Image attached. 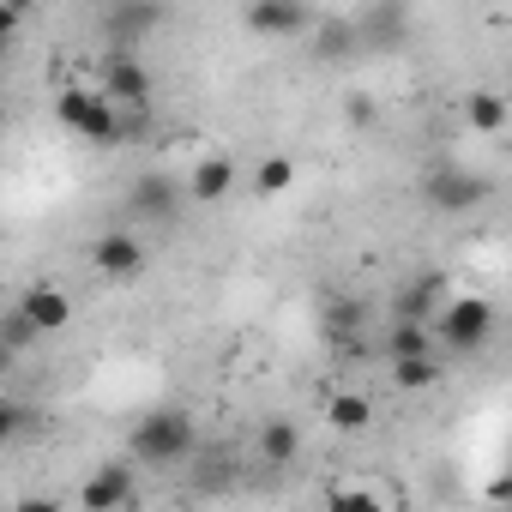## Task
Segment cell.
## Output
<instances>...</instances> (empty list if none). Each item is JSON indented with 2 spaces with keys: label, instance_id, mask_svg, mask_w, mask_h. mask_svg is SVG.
I'll use <instances>...</instances> for the list:
<instances>
[{
  "label": "cell",
  "instance_id": "28",
  "mask_svg": "<svg viewBox=\"0 0 512 512\" xmlns=\"http://www.w3.org/2000/svg\"><path fill=\"white\" fill-rule=\"evenodd\" d=\"M488 500H512V476H506V470H500V476L488 482Z\"/></svg>",
  "mask_w": 512,
  "mask_h": 512
},
{
  "label": "cell",
  "instance_id": "5",
  "mask_svg": "<svg viewBox=\"0 0 512 512\" xmlns=\"http://www.w3.org/2000/svg\"><path fill=\"white\" fill-rule=\"evenodd\" d=\"M133 488H139V464L133 458H109V464H97L79 482V506L85 512H121L133 500Z\"/></svg>",
  "mask_w": 512,
  "mask_h": 512
},
{
  "label": "cell",
  "instance_id": "12",
  "mask_svg": "<svg viewBox=\"0 0 512 512\" xmlns=\"http://www.w3.org/2000/svg\"><path fill=\"white\" fill-rule=\"evenodd\" d=\"M19 308L31 314V326H37L43 338L67 332V320H73V302H67V290H55V284H31V290L19 296Z\"/></svg>",
  "mask_w": 512,
  "mask_h": 512
},
{
  "label": "cell",
  "instance_id": "4",
  "mask_svg": "<svg viewBox=\"0 0 512 512\" xmlns=\"http://www.w3.org/2000/svg\"><path fill=\"white\" fill-rule=\"evenodd\" d=\"M97 91H103L115 109H151V67H145L139 55L103 49V67H97Z\"/></svg>",
  "mask_w": 512,
  "mask_h": 512
},
{
  "label": "cell",
  "instance_id": "23",
  "mask_svg": "<svg viewBox=\"0 0 512 512\" xmlns=\"http://www.w3.org/2000/svg\"><path fill=\"white\" fill-rule=\"evenodd\" d=\"M25 428H31V416H25V404L7 392V398H0V440H25Z\"/></svg>",
  "mask_w": 512,
  "mask_h": 512
},
{
  "label": "cell",
  "instance_id": "7",
  "mask_svg": "<svg viewBox=\"0 0 512 512\" xmlns=\"http://www.w3.org/2000/svg\"><path fill=\"white\" fill-rule=\"evenodd\" d=\"M145 235H133V229H109V235H97V247H91V266H97V278H139L145 272Z\"/></svg>",
  "mask_w": 512,
  "mask_h": 512
},
{
  "label": "cell",
  "instance_id": "6",
  "mask_svg": "<svg viewBox=\"0 0 512 512\" xmlns=\"http://www.w3.org/2000/svg\"><path fill=\"white\" fill-rule=\"evenodd\" d=\"M488 193V181L476 175V169H458V163H440L428 181H422V199L434 205V211H446V217H458V211H470L476 199Z\"/></svg>",
  "mask_w": 512,
  "mask_h": 512
},
{
  "label": "cell",
  "instance_id": "14",
  "mask_svg": "<svg viewBox=\"0 0 512 512\" xmlns=\"http://www.w3.org/2000/svg\"><path fill=\"white\" fill-rule=\"evenodd\" d=\"M416 356H434V326L392 320V332H386V362H416Z\"/></svg>",
  "mask_w": 512,
  "mask_h": 512
},
{
  "label": "cell",
  "instance_id": "22",
  "mask_svg": "<svg viewBox=\"0 0 512 512\" xmlns=\"http://www.w3.org/2000/svg\"><path fill=\"white\" fill-rule=\"evenodd\" d=\"M326 512H386V500H380V494H368V488H332Z\"/></svg>",
  "mask_w": 512,
  "mask_h": 512
},
{
  "label": "cell",
  "instance_id": "17",
  "mask_svg": "<svg viewBox=\"0 0 512 512\" xmlns=\"http://www.w3.org/2000/svg\"><path fill=\"white\" fill-rule=\"evenodd\" d=\"M326 422H332L338 434H362V428L374 422V404H368L362 392H332V404H326Z\"/></svg>",
  "mask_w": 512,
  "mask_h": 512
},
{
  "label": "cell",
  "instance_id": "3",
  "mask_svg": "<svg viewBox=\"0 0 512 512\" xmlns=\"http://www.w3.org/2000/svg\"><path fill=\"white\" fill-rule=\"evenodd\" d=\"M488 338H494V302H482V296H452L434 320V344H446L458 356L482 350Z\"/></svg>",
  "mask_w": 512,
  "mask_h": 512
},
{
  "label": "cell",
  "instance_id": "15",
  "mask_svg": "<svg viewBox=\"0 0 512 512\" xmlns=\"http://www.w3.org/2000/svg\"><path fill=\"white\" fill-rule=\"evenodd\" d=\"M260 452H266V464H296V452H302V434H296V422H284V416H272V422H260Z\"/></svg>",
  "mask_w": 512,
  "mask_h": 512
},
{
  "label": "cell",
  "instance_id": "24",
  "mask_svg": "<svg viewBox=\"0 0 512 512\" xmlns=\"http://www.w3.org/2000/svg\"><path fill=\"white\" fill-rule=\"evenodd\" d=\"M374 115H380V109H374L368 91H350V97H344V121H350V127H374Z\"/></svg>",
  "mask_w": 512,
  "mask_h": 512
},
{
  "label": "cell",
  "instance_id": "25",
  "mask_svg": "<svg viewBox=\"0 0 512 512\" xmlns=\"http://www.w3.org/2000/svg\"><path fill=\"white\" fill-rule=\"evenodd\" d=\"M356 326H362V308H356V302L332 308V332H338V338H356Z\"/></svg>",
  "mask_w": 512,
  "mask_h": 512
},
{
  "label": "cell",
  "instance_id": "8",
  "mask_svg": "<svg viewBox=\"0 0 512 512\" xmlns=\"http://www.w3.org/2000/svg\"><path fill=\"white\" fill-rule=\"evenodd\" d=\"M446 290H452V284H446V272H416V278L398 290L392 314H398V320H410V326H434V320H440V308L452 302Z\"/></svg>",
  "mask_w": 512,
  "mask_h": 512
},
{
  "label": "cell",
  "instance_id": "21",
  "mask_svg": "<svg viewBox=\"0 0 512 512\" xmlns=\"http://www.w3.org/2000/svg\"><path fill=\"white\" fill-rule=\"evenodd\" d=\"M392 386H398V392H428V386H440V356L392 362Z\"/></svg>",
  "mask_w": 512,
  "mask_h": 512
},
{
  "label": "cell",
  "instance_id": "9",
  "mask_svg": "<svg viewBox=\"0 0 512 512\" xmlns=\"http://www.w3.org/2000/svg\"><path fill=\"white\" fill-rule=\"evenodd\" d=\"M241 25L253 37H302L314 25V13L302 7V0H253V7L241 13Z\"/></svg>",
  "mask_w": 512,
  "mask_h": 512
},
{
  "label": "cell",
  "instance_id": "19",
  "mask_svg": "<svg viewBox=\"0 0 512 512\" xmlns=\"http://www.w3.org/2000/svg\"><path fill=\"white\" fill-rule=\"evenodd\" d=\"M0 344H7V356H25V350H37V344H43V332L31 326V314H25L19 302L0 314Z\"/></svg>",
  "mask_w": 512,
  "mask_h": 512
},
{
  "label": "cell",
  "instance_id": "11",
  "mask_svg": "<svg viewBox=\"0 0 512 512\" xmlns=\"http://www.w3.org/2000/svg\"><path fill=\"white\" fill-rule=\"evenodd\" d=\"M181 199H187V187H181V181H169V175H157V169L133 181V211H139V217H151V223H169V217L181 211Z\"/></svg>",
  "mask_w": 512,
  "mask_h": 512
},
{
  "label": "cell",
  "instance_id": "10",
  "mask_svg": "<svg viewBox=\"0 0 512 512\" xmlns=\"http://www.w3.org/2000/svg\"><path fill=\"white\" fill-rule=\"evenodd\" d=\"M157 25H163V7H109V13H103L109 49H121V55H133Z\"/></svg>",
  "mask_w": 512,
  "mask_h": 512
},
{
  "label": "cell",
  "instance_id": "26",
  "mask_svg": "<svg viewBox=\"0 0 512 512\" xmlns=\"http://www.w3.org/2000/svg\"><path fill=\"white\" fill-rule=\"evenodd\" d=\"M19 19H25V7H19V0H13V7H0V43H7V37L19 31Z\"/></svg>",
  "mask_w": 512,
  "mask_h": 512
},
{
  "label": "cell",
  "instance_id": "18",
  "mask_svg": "<svg viewBox=\"0 0 512 512\" xmlns=\"http://www.w3.org/2000/svg\"><path fill=\"white\" fill-rule=\"evenodd\" d=\"M464 121H470L476 133H506L512 109H506V97H494V91H476V97H464Z\"/></svg>",
  "mask_w": 512,
  "mask_h": 512
},
{
  "label": "cell",
  "instance_id": "16",
  "mask_svg": "<svg viewBox=\"0 0 512 512\" xmlns=\"http://www.w3.org/2000/svg\"><path fill=\"white\" fill-rule=\"evenodd\" d=\"M356 31H362V43H374V49H398V37H404V7H374V13L356 19Z\"/></svg>",
  "mask_w": 512,
  "mask_h": 512
},
{
  "label": "cell",
  "instance_id": "29",
  "mask_svg": "<svg viewBox=\"0 0 512 512\" xmlns=\"http://www.w3.org/2000/svg\"><path fill=\"white\" fill-rule=\"evenodd\" d=\"M506 476H512V470H506Z\"/></svg>",
  "mask_w": 512,
  "mask_h": 512
},
{
  "label": "cell",
  "instance_id": "13",
  "mask_svg": "<svg viewBox=\"0 0 512 512\" xmlns=\"http://www.w3.org/2000/svg\"><path fill=\"white\" fill-rule=\"evenodd\" d=\"M235 193V163L229 157H199L193 175H187V199L193 205H223Z\"/></svg>",
  "mask_w": 512,
  "mask_h": 512
},
{
  "label": "cell",
  "instance_id": "27",
  "mask_svg": "<svg viewBox=\"0 0 512 512\" xmlns=\"http://www.w3.org/2000/svg\"><path fill=\"white\" fill-rule=\"evenodd\" d=\"M19 512H61V500L55 494H31V500H19Z\"/></svg>",
  "mask_w": 512,
  "mask_h": 512
},
{
  "label": "cell",
  "instance_id": "1",
  "mask_svg": "<svg viewBox=\"0 0 512 512\" xmlns=\"http://www.w3.org/2000/svg\"><path fill=\"white\" fill-rule=\"evenodd\" d=\"M193 452V416L187 410H151L133 422L127 434V458L145 464V470H163V464H181Z\"/></svg>",
  "mask_w": 512,
  "mask_h": 512
},
{
  "label": "cell",
  "instance_id": "20",
  "mask_svg": "<svg viewBox=\"0 0 512 512\" xmlns=\"http://www.w3.org/2000/svg\"><path fill=\"white\" fill-rule=\"evenodd\" d=\"M296 187V157H266L260 169H253V193H260V199H278V193H290Z\"/></svg>",
  "mask_w": 512,
  "mask_h": 512
},
{
  "label": "cell",
  "instance_id": "2",
  "mask_svg": "<svg viewBox=\"0 0 512 512\" xmlns=\"http://www.w3.org/2000/svg\"><path fill=\"white\" fill-rule=\"evenodd\" d=\"M55 115H61V127L67 133H79L85 145H103V151H115L127 133H121V109L103 97V91H85V85H67L61 97H55Z\"/></svg>",
  "mask_w": 512,
  "mask_h": 512
}]
</instances>
